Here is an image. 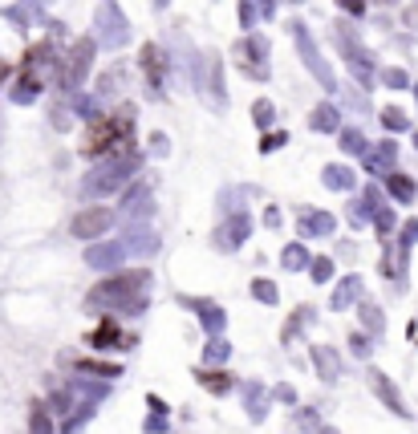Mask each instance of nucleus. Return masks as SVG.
<instances>
[{
  "instance_id": "f257e3e1",
  "label": "nucleus",
  "mask_w": 418,
  "mask_h": 434,
  "mask_svg": "<svg viewBox=\"0 0 418 434\" xmlns=\"http://www.w3.org/2000/svg\"><path fill=\"white\" fill-rule=\"evenodd\" d=\"M146 284H150V272L138 268V272H114L106 276L97 289H90V305L94 308H122V313H143L146 308Z\"/></svg>"
},
{
  "instance_id": "f03ea898",
  "label": "nucleus",
  "mask_w": 418,
  "mask_h": 434,
  "mask_svg": "<svg viewBox=\"0 0 418 434\" xmlns=\"http://www.w3.org/2000/svg\"><path fill=\"white\" fill-rule=\"evenodd\" d=\"M138 167H143V155H138V150H130V155H122V159H102V167L85 175L81 195H85V199H97V195L118 191L122 183H130V179L138 175Z\"/></svg>"
},
{
  "instance_id": "7ed1b4c3",
  "label": "nucleus",
  "mask_w": 418,
  "mask_h": 434,
  "mask_svg": "<svg viewBox=\"0 0 418 434\" xmlns=\"http://www.w3.org/2000/svg\"><path fill=\"white\" fill-rule=\"evenodd\" d=\"M94 53H97V41L94 37H78L73 45H69V53H65V61H61V90H81V81L90 78V65H94Z\"/></svg>"
},
{
  "instance_id": "20e7f679",
  "label": "nucleus",
  "mask_w": 418,
  "mask_h": 434,
  "mask_svg": "<svg viewBox=\"0 0 418 434\" xmlns=\"http://www.w3.org/2000/svg\"><path fill=\"white\" fill-rule=\"evenodd\" d=\"M232 61L240 69L244 78L264 81L268 78V37H244L232 45Z\"/></svg>"
},
{
  "instance_id": "39448f33",
  "label": "nucleus",
  "mask_w": 418,
  "mask_h": 434,
  "mask_svg": "<svg viewBox=\"0 0 418 434\" xmlns=\"http://www.w3.org/2000/svg\"><path fill=\"white\" fill-rule=\"evenodd\" d=\"M94 25H97V41H102L106 49H122L130 41V20L114 0H106V4L94 13Z\"/></svg>"
},
{
  "instance_id": "423d86ee",
  "label": "nucleus",
  "mask_w": 418,
  "mask_h": 434,
  "mask_svg": "<svg viewBox=\"0 0 418 434\" xmlns=\"http://www.w3.org/2000/svg\"><path fill=\"white\" fill-rule=\"evenodd\" d=\"M289 29H292V37H297V53H301V61L309 65V73H313V78L321 81L325 90H333L338 81H333V73H329V65L321 61V53H317V45H313V37H309V29L301 25V20H292Z\"/></svg>"
},
{
  "instance_id": "0eeeda50",
  "label": "nucleus",
  "mask_w": 418,
  "mask_h": 434,
  "mask_svg": "<svg viewBox=\"0 0 418 434\" xmlns=\"http://www.w3.org/2000/svg\"><path fill=\"white\" fill-rule=\"evenodd\" d=\"M114 224V211L110 207H81L73 219H69V236L73 240H97V236H106Z\"/></svg>"
},
{
  "instance_id": "6e6552de",
  "label": "nucleus",
  "mask_w": 418,
  "mask_h": 434,
  "mask_svg": "<svg viewBox=\"0 0 418 434\" xmlns=\"http://www.w3.org/2000/svg\"><path fill=\"white\" fill-rule=\"evenodd\" d=\"M126 243L122 240H102V243H94L90 252H85V264L90 268H97V272H118L122 264H126Z\"/></svg>"
},
{
  "instance_id": "1a4fd4ad",
  "label": "nucleus",
  "mask_w": 418,
  "mask_h": 434,
  "mask_svg": "<svg viewBox=\"0 0 418 434\" xmlns=\"http://www.w3.org/2000/svg\"><path fill=\"white\" fill-rule=\"evenodd\" d=\"M138 69H143V78L150 81V90L159 94L162 78H167V69H171V61H167V49H159L155 41H146V45L138 49Z\"/></svg>"
},
{
  "instance_id": "9d476101",
  "label": "nucleus",
  "mask_w": 418,
  "mask_h": 434,
  "mask_svg": "<svg viewBox=\"0 0 418 434\" xmlns=\"http://www.w3.org/2000/svg\"><path fill=\"white\" fill-rule=\"evenodd\" d=\"M297 227H301V236H305V240H325V236H333L338 219H333L329 211L301 207V211H297Z\"/></svg>"
},
{
  "instance_id": "9b49d317",
  "label": "nucleus",
  "mask_w": 418,
  "mask_h": 434,
  "mask_svg": "<svg viewBox=\"0 0 418 434\" xmlns=\"http://www.w3.org/2000/svg\"><path fill=\"white\" fill-rule=\"evenodd\" d=\"M248 231H252V219L244 215V211H236L232 219H227L220 231H215V248H224V252H236L244 240H248Z\"/></svg>"
},
{
  "instance_id": "f8f14e48",
  "label": "nucleus",
  "mask_w": 418,
  "mask_h": 434,
  "mask_svg": "<svg viewBox=\"0 0 418 434\" xmlns=\"http://www.w3.org/2000/svg\"><path fill=\"white\" fill-rule=\"evenodd\" d=\"M183 305L191 308V313H199V321H203V329H208L211 337H220V333H224L227 313L220 305H211V301H203V296H199V301H195V296H183Z\"/></svg>"
},
{
  "instance_id": "ddd939ff",
  "label": "nucleus",
  "mask_w": 418,
  "mask_h": 434,
  "mask_svg": "<svg viewBox=\"0 0 418 434\" xmlns=\"http://www.w3.org/2000/svg\"><path fill=\"white\" fill-rule=\"evenodd\" d=\"M90 345H94V349H130L134 337H122V329L114 321H102L94 333H90Z\"/></svg>"
},
{
  "instance_id": "4468645a",
  "label": "nucleus",
  "mask_w": 418,
  "mask_h": 434,
  "mask_svg": "<svg viewBox=\"0 0 418 434\" xmlns=\"http://www.w3.org/2000/svg\"><path fill=\"white\" fill-rule=\"evenodd\" d=\"M122 243H126V252H134V256H150V252L159 248V236H155L146 224H130Z\"/></svg>"
},
{
  "instance_id": "2eb2a0df",
  "label": "nucleus",
  "mask_w": 418,
  "mask_h": 434,
  "mask_svg": "<svg viewBox=\"0 0 418 434\" xmlns=\"http://www.w3.org/2000/svg\"><path fill=\"white\" fill-rule=\"evenodd\" d=\"M155 211V203H150V191H146V183H134L126 191V203H122V215H126L130 224L134 219H143V215H150Z\"/></svg>"
},
{
  "instance_id": "dca6fc26",
  "label": "nucleus",
  "mask_w": 418,
  "mask_h": 434,
  "mask_svg": "<svg viewBox=\"0 0 418 434\" xmlns=\"http://www.w3.org/2000/svg\"><path fill=\"white\" fill-rule=\"evenodd\" d=\"M394 162H398V146L390 143V138L378 146L374 155L366 150V171H370V175H390V171H394Z\"/></svg>"
},
{
  "instance_id": "f3484780",
  "label": "nucleus",
  "mask_w": 418,
  "mask_h": 434,
  "mask_svg": "<svg viewBox=\"0 0 418 434\" xmlns=\"http://www.w3.org/2000/svg\"><path fill=\"white\" fill-rule=\"evenodd\" d=\"M41 85H45V81H41V73H25V69H20V78L13 81V90H8V97H13L16 106H29L32 97L41 94Z\"/></svg>"
},
{
  "instance_id": "a211bd4d",
  "label": "nucleus",
  "mask_w": 418,
  "mask_h": 434,
  "mask_svg": "<svg viewBox=\"0 0 418 434\" xmlns=\"http://www.w3.org/2000/svg\"><path fill=\"white\" fill-rule=\"evenodd\" d=\"M309 126L317 130V134H333V130H341V114H338V106L321 102L317 110L309 114Z\"/></svg>"
},
{
  "instance_id": "6ab92c4d",
  "label": "nucleus",
  "mask_w": 418,
  "mask_h": 434,
  "mask_svg": "<svg viewBox=\"0 0 418 434\" xmlns=\"http://www.w3.org/2000/svg\"><path fill=\"white\" fill-rule=\"evenodd\" d=\"M321 183L329 187V191H354V183H357V175L345 167V162H333V167H325V175H321Z\"/></svg>"
},
{
  "instance_id": "aec40b11",
  "label": "nucleus",
  "mask_w": 418,
  "mask_h": 434,
  "mask_svg": "<svg viewBox=\"0 0 418 434\" xmlns=\"http://www.w3.org/2000/svg\"><path fill=\"white\" fill-rule=\"evenodd\" d=\"M386 191L398 199V203H414V195H418V183L410 175H402V171H390L386 175Z\"/></svg>"
},
{
  "instance_id": "412c9836",
  "label": "nucleus",
  "mask_w": 418,
  "mask_h": 434,
  "mask_svg": "<svg viewBox=\"0 0 418 434\" xmlns=\"http://www.w3.org/2000/svg\"><path fill=\"white\" fill-rule=\"evenodd\" d=\"M313 361H317V378H321V382H338L341 366H338V354H333L329 345H313Z\"/></svg>"
},
{
  "instance_id": "4be33fe9",
  "label": "nucleus",
  "mask_w": 418,
  "mask_h": 434,
  "mask_svg": "<svg viewBox=\"0 0 418 434\" xmlns=\"http://www.w3.org/2000/svg\"><path fill=\"white\" fill-rule=\"evenodd\" d=\"M370 386L378 390V398H382V402L390 406V410H394V414H406V406H402V398H398V390L390 386V378L386 373H378V370H370Z\"/></svg>"
},
{
  "instance_id": "5701e85b",
  "label": "nucleus",
  "mask_w": 418,
  "mask_h": 434,
  "mask_svg": "<svg viewBox=\"0 0 418 434\" xmlns=\"http://www.w3.org/2000/svg\"><path fill=\"white\" fill-rule=\"evenodd\" d=\"M362 301V276H345L338 284V292H333V308H350Z\"/></svg>"
},
{
  "instance_id": "b1692460",
  "label": "nucleus",
  "mask_w": 418,
  "mask_h": 434,
  "mask_svg": "<svg viewBox=\"0 0 418 434\" xmlns=\"http://www.w3.org/2000/svg\"><path fill=\"white\" fill-rule=\"evenodd\" d=\"M280 264H285L289 272H301V268H309V264H313V256L305 252V243H289V248L280 252Z\"/></svg>"
},
{
  "instance_id": "393cba45",
  "label": "nucleus",
  "mask_w": 418,
  "mask_h": 434,
  "mask_svg": "<svg viewBox=\"0 0 418 434\" xmlns=\"http://www.w3.org/2000/svg\"><path fill=\"white\" fill-rule=\"evenodd\" d=\"M224 361H232V345L224 337H211L203 349V366H224Z\"/></svg>"
},
{
  "instance_id": "a878e982",
  "label": "nucleus",
  "mask_w": 418,
  "mask_h": 434,
  "mask_svg": "<svg viewBox=\"0 0 418 434\" xmlns=\"http://www.w3.org/2000/svg\"><path fill=\"white\" fill-rule=\"evenodd\" d=\"M350 69H354V78L362 81V85H374V57L366 53V49L350 57Z\"/></svg>"
},
{
  "instance_id": "bb28decb",
  "label": "nucleus",
  "mask_w": 418,
  "mask_h": 434,
  "mask_svg": "<svg viewBox=\"0 0 418 434\" xmlns=\"http://www.w3.org/2000/svg\"><path fill=\"white\" fill-rule=\"evenodd\" d=\"M341 150H345V155H366L370 143H366V134H362L357 126H345L341 130Z\"/></svg>"
},
{
  "instance_id": "cd10ccee",
  "label": "nucleus",
  "mask_w": 418,
  "mask_h": 434,
  "mask_svg": "<svg viewBox=\"0 0 418 434\" xmlns=\"http://www.w3.org/2000/svg\"><path fill=\"white\" fill-rule=\"evenodd\" d=\"M362 325H366V333H382L386 329V317H382V308L374 305V301H362Z\"/></svg>"
},
{
  "instance_id": "c85d7f7f",
  "label": "nucleus",
  "mask_w": 418,
  "mask_h": 434,
  "mask_svg": "<svg viewBox=\"0 0 418 434\" xmlns=\"http://www.w3.org/2000/svg\"><path fill=\"white\" fill-rule=\"evenodd\" d=\"M73 370L85 373V378H118L122 366H106V361H73Z\"/></svg>"
},
{
  "instance_id": "c756f323",
  "label": "nucleus",
  "mask_w": 418,
  "mask_h": 434,
  "mask_svg": "<svg viewBox=\"0 0 418 434\" xmlns=\"http://www.w3.org/2000/svg\"><path fill=\"white\" fill-rule=\"evenodd\" d=\"M260 398H264V390H260V386H248L244 406H248V418H252V422H264V414H268V402H260Z\"/></svg>"
},
{
  "instance_id": "7c9ffc66",
  "label": "nucleus",
  "mask_w": 418,
  "mask_h": 434,
  "mask_svg": "<svg viewBox=\"0 0 418 434\" xmlns=\"http://www.w3.org/2000/svg\"><path fill=\"white\" fill-rule=\"evenodd\" d=\"M382 126L394 130V134H402V130H410V118H406V110H398V106H386V110H382Z\"/></svg>"
},
{
  "instance_id": "2f4dec72",
  "label": "nucleus",
  "mask_w": 418,
  "mask_h": 434,
  "mask_svg": "<svg viewBox=\"0 0 418 434\" xmlns=\"http://www.w3.org/2000/svg\"><path fill=\"white\" fill-rule=\"evenodd\" d=\"M195 378H199V382H203V386H208L211 394H227V390H232V378H227V373H208V370H195Z\"/></svg>"
},
{
  "instance_id": "473e14b6",
  "label": "nucleus",
  "mask_w": 418,
  "mask_h": 434,
  "mask_svg": "<svg viewBox=\"0 0 418 434\" xmlns=\"http://www.w3.org/2000/svg\"><path fill=\"white\" fill-rule=\"evenodd\" d=\"M273 118H276V106L268 102V97H260V102H252V122H256L260 130H264V126H273Z\"/></svg>"
},
{
  "instance_id": "72a5a7b5",
  "label": "nucleus",
  "mask_w": 418,
  "mask_h": 434,
  "mask_svg": "<svg viewBox=\"0 0 418 434\" xmlns=\"http://www.w3.org/2000/svg\"><path fill=\"white\" fill-rule=\"evenodd\" d=\"M252 296H256L260 305H276V296H280V292H276L273 280H264V276H260V280H252Z\"/></svg>"
},
{
  "instance_id": "f704fd0d",
  "label": "nucleus",
  "mask_w": 418,
  "mask_h": 434,
  "mask_svg": "<svg viewBox=\"0 0 418 434\" xmlns=\"http://www.w3.org/2000/svg\"><path fill=\"white\" fill-rule=\"evenodd\" d=\"M292 430H301V434H313V430H321V426H317V410H297V414H292Z\"/></svg>"
},
{
  "instance_id": "c9c22d12",
  "label": "nucleus",
  "mask_w": 418,
  "mask_h": 434,
  "mask_svg": "<svg viewBox=\"0 0 418 434\" xmlns=\"http://www.w3.org/2000/svg\"><path fill=\"white\" fill-rule=\"evenodd\" d=\"M29 434H53V426H49V410H45V406H32V414H29Z\"/></svg>"
},
{
  "instance_id": "e433bc0d",
  "label": "nucleus",
  "mask_w": 418,
  "mask_h": 434,
  "mask_svg": "<svg viewBox=\"0 0 418 434\" xmlns=\"http://www.w3.org/2000/svg\"><path fill=\"white\" fill-rule=\"evenodd\" d=\"M382 85L386 90H410L414 81L406 78V69H382Z\"/></svg>"
},
{
  "instance_id": "4c0bfd02",
  "label": "nucleus",
  "mask_w": 418,
  "mask_h": 434,
  "mask_svg": "<svg viewBox=\"0 0 418 434\" xmlns=\"http://www.w3.org/2000/svg\"><path fill=\"white\" fill-rule=\"evenodd\" d=\"M313 317V308H301V313H292L289 317V325H285V341H292V337H301V325Z\"/></svg>"
},
{
  "instance_id": "58836bf2",
  "label": "nucleus",
  "mask_w": 418,
  "mask_h": 434,
  "mask_svg": "<svg viewBox=\"0 0 418 434\" xmlns=\"http://www.w3.org/2000/svg\"><path fill=\"white\" fill-rule=\"evenodd\" d=\"M309 268H313V280H317V284H325V280L333 276V260H329V256H321V260H313Z\"/></svg>"
},
{
  "instance_id": "ea45409f",
  "label": "nucleus",
  "mask_w": 418,
  "mask_h": 434,
  "mask_svg": "<svg viewBox=\"0 0 418 434\" xmlns=\"http://www.w3.org/2000/svg\"><path fill=\"white\" fill-rule=\"evenodd\" d=\"M285 143H289V134H285V130H273V134H264V138H260V150L268 155V150H280Z\"/></svg>"
},
{
  "instance_id": "a19ab883",
  "label": "nucleus",
  "mask_w": 418,
  "mask_h": 434,
  "mask_svg": "<svg viewBox=\"0 0 418 434\" xmlns=\"http://www.w3.org/2000/svg\"><path fill=\"white\" fill-rule=\"evenodd\" d=\"M414 240H418V219H406V224H402V236H398V243H402V252H406V248H410Z\"/></svg>"
},
{
  "instance_id": "79ce46f5",
  "label": "nucleus",
  "mask_w": 418,
  "mask_h": 434,
  "mask_svg": "<svg viewBox=\"0 0 418 434\" xmlns=\"http://www.w3.org/2000/svg\"><path fill=\"white\" fill-rule=\"evenodd\" d=\"M374 224H378V231H382V236H386V231H394V211L382 207L378 215H374Z\"/></svg>"
},
{
  "instance_id": "37998d69",
  "label": "nucleus",
  "mask_w": 418,
  "mask_h": 434,
  "mask_svg": "<svg viewBox=\"0 0 418 434\" xmlns=\"http://www.w3.org/2000/svg\"><path fill=\"white\" fill-rule=\"evenodd\" d=\"M162 414H167V410H155V414L146 418V434H162V430H167V422H162Z\"/></svg>"
},
{
  "instance_id": "c03bdc74",
  "label": "nucleus",
  "mask_w": 418,
  "mask_h": 434,
  "mask_svg": "<svg viewBox=\"0 0 418 434\" xmlns=\"http://www.w3.org/2000/svg\"><path fill=\"white\" fill-rule=\"evenodd\" d=\"M273 398H276V402L297 406V390H292V386H276V390H273Z\"/></svg>"
},
{
  "instance_id": "a18cd8bd",
  "label": "nucleus",
  "mask_w": 418,
  "mask_h": 434,
  "mask_svg": "<svg viewBox=\"0 0 418 434\" xmlns=\"http://www.w3.org/2000/svg\"><path fill=\"white\" fill-rule=\"evenodd\" d=\"M338 8H345L350 16H362L366 13V0H338Z\"/></svg>"
},
{
  "instance_id": "49530a36",
  "label": "nucleus",
  "mask_w": 418,
  "mask_h": 434,
  "mask_svg": "<svg viewBox=\"0 0 418 434\" xmlns=\"http://www.w3.org/2000/svg\"><path fill=\"white\" fill-rule=\"evenodd\" d=\"M155 143H150V155H167L171 150V143H167V134H150Z\"/></svg>"
},
{
  "instance_id": "de8ad7c7",
  "label": "nucleus",
  "mask_w": 418,
  "mask_h": 434,
  "mask_svg": "<svg viewBox=\"0 0 418 434\" xmlns=\"http://www.w3.org/2000/svg\"><path fill=\"white\" fill-rule=\"evenodd\" d=\"M252 4H256V8H260V16H264V20H268V16L276 13V8H273L276 0H252Z\"/></svg>"
},
{
  "instance_id": "09e8293b",
  "label": "nucleus",
  "mask_w": 418,
  "mask_h": 434,
  "mask_svg": "<svg viewBox=\"0 0 418 434\" xmlns=\"http://www.w3.org/2000/svg\"><path fill=\"white\" fill-rule=\"evenodd\" d=\"M350 345H354V354H357V357H366V354H370V341H366V337H354Z\"/></svg>"
},
{
  "instance_id": "8fccbe9b",
  "label": "nucleus",
  "mask_w": 418,
  "mask_h": 434,
  "mask_svg": "<svg viewBox=\"0 0 418 434\" xmlns=\"http://www.w3.org/2000/svg\"><path fill=\"white\" fill-rule=\"evenodd\" d=\"M8 73H13V69H8V65L0 61V85H4V81H8Z\"/></svg>"
},
{
  "instance_id": "3c124183",
  "label": "nucleus",
  "mask_w": 418,
  "mask_h": 434,
  "mask_svg": "<svg viewBox=\"0 0 418 434\" xmlns=\"http://www.w3.org/2000/svg\"><path fill=\"white\" fill-rule=\"evenodd\" d=\"M317 434H338V430H333V426H321V430H317Z\"/></svg>"
},
{
  "instance_id": "603ef678",
  "label": "nucleus",
  "mask_w": 418,
  "mask_h": 434,
  "mask_svg": "<svg viewBox=\"0 0 418 434\" xmlns=\"http://www.w3.org/2000/svg\"><path fill=\"white\" fill-rule=\"evenodd\" d=\"M378 4H390V8H394V4H398V0H378Z\"/></svg>"
},
{
  "instance_id": "864d4df0",
  "label": "nucleus",
  "mask_w": 418,
  "mask_h": 434,
  "mask_svg": "<svg viewBox=\"0 0 418 434\" xmlns=\"http://www.w3.org/2000/svg\"><path fill=\"white\" fill-rule=\"evenodd\" d=\"M155 4H159V8H167V0H155Z\"/></svg>"
},
{
  "instance_id": "5fc2aeb1",
  "label": "nucleus",
  "mask_w": 418,
  "mask_h": 434,
  "mask_svg": "<svg viewBox=\"0 0 418 434\" xmlns=\"http://www.w3.org/2000/svg\"><path fill=\"white\" fill-rule=\"evenodd\" d=\"M410 90H414V97H418V81H414V85H410Z\"/></svg>"
},
{
  "instance_id": "6e6d98bb",
  "label": "nucleus",
  "mask_w": 418,
  "mask_h": 434,
  "mask_svg": "<svg viewBox=\"0 0 418 434\" xmlns=\"http://www.w3.org/2000/svg\"><path fill=\"white\" fill-rule=\"evenodd\" d=\"M289 4H305V0H289Z\"/></svg>"
},
{
  "instance_id": "4d7b16f0",
  "label": "nucleus",
  "mask_w": 418,
  "mask_h": 434,
  "mask_svg": "<svg viewBox=\"0 0 418 434\" xmlns=\"http://www.w3.org/2000/svg\"><path fill=\"white\" fill-rule=\"evenodd\" d=\"M414 146H418V130H414Z\"/></svg>"
},
{
  "instance_id": "13d9d810",
  "label": "nucleus",
  "mask_w": 418,
  "mask_h": 434,
  "mask_svg": "<svg viewBox=\"0 0 418 434\" xmlns=\"http://www.w3.org/2000/svg\"><path fill=\"white\" fill-rule=\"evenodd\" d=\"M25 4H32V0H25ZM37 4H41V0H37Z\"/></svg>"
}]
</instances>
